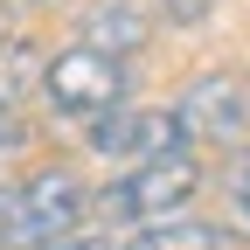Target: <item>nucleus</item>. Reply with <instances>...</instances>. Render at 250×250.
<instances>
[{
  "label": "nucleus",
  "mask_w": 250,
  "mask_h": 250,
  "mask_svg": "<svg viewBox=\"0 0 250 250\" xmlns=\"http://www.w3.org/2000/svg\"><path fill=\"white\" fill-rule=\"evenodd\" d=\"M21 139H28V132H21V118H14V104L0 98V153H14Z\"/></svg>",
  "instance_id": "11"
},
{
  "label": "nucleus",
  "mask_w": 250,
  "mask_h": 250,
  "mask_svg": "<svg viewBox=\"0 0 250 250\" xmlns=\"http://www.w3.org/2000/svg\"><path fill=\"white\" fill-rule=\"evenodd\" d=\"M56 250H125L118 236H104V229H77V236H62Z\"/></svg>",
  "instance_id": "10"
},
{
  "label": "nucleus",
  "mask_w": 250,
  "mask_h": 250,
  "mask_svg": "<svg viewBox=\"0 0 250 250\" xmlns=\"http://www.w3.org/2000/svg\"><path fill=\"white\" fill-rule=\"evenodd\" d=\"M195 188H202V167L188 160V153H167V160H146V167H125L111 188H104V215L111 223H174V215L195 202Z\"/></svg>",
  "instance_id": "2"
},
{
  "label": "nucleus",
  "mask_w": 250,
  "mask_h": 250,
  "mask_svg": "<svg viewBox=\"0 0 250 250\" xmlns=\"http://www.w3.org/2000/svg\"><path fill=\"white\" fill-rule=\"evenodd\" d=\"M181 125L188 139H208V146H236L250 139V83L236 70H208L181 90Z\"/></svg>",
  "instance_id": "5"
},
{
  "label": "nucleus",
  "mask_w": 250,
  "mask_h": 250,
  "mask_svg": "<svg viewBox=\"0 0 250 250\" xmlns=\"http://www.w3.org/2000/svg\"><path fill=\"white\" fill-rule=\"evenodd\" d=\"M160 14H167L174 28H202V21L215 14V0H160Z\"/></svg>",
  "instance_id": "9"
},
{
  "label": "nucleus",
  "mask_w": 250,
  "mask_h": 250,
  "mask_svg": "<svg viewBox=\"0 0 250 250\" xmlns=\"http://www.w3.org/2000/svg\"><path fill=\"white\" fill-rule=\"evenodd\" d=\"M7 215H14V188H0V229H7Z\"/></svg>",
  "instance_id": "12"
},
{
  "label": "nucleus",
  "mask_w": 250,
  "mask_h": 250,
  "mask_svg": "<svg viewBox=\"0 0 250 250\" xmlns=\"http://www.w3.org/2000/svg\"><path fill=\"white\" fill-rule=\"evenodd\" d=\"M83 42L104 49V56H132V49H146V14L132 0H98L83 14Z\"/></svg>",
  "instance_id": "6"
},
{
  "label": "nucleus",
  "mask_w": 250,
  "mask_h": 250,
  "mask_svg": "<svg viewBox=\"0 0 250 250\" xmlns=\"http://www.w3.org/2000/svg\"><path fill=\"white\" fill-rule=\"evenodd\" d=\"M90 153H104L118 167H146V160H167V153H188V125L181 104H118L90 125Z\"/></svg>",
  "instance_id": "4"
},
{
  "label": "nucleus",
  "mask_w": 250,
  "mask_h": 250,
  "mask_svg": "<svg viewBox=\"0 0 250 250\" xmlns=\"http://www.w3.org/2000/svg\"><path fill=\"white\" fill-rule=\"evenodd\" d=\"M125 250H229V229L195 223V215H174V223H146Z\"/></svg>",
  "instance_id": "7"
},
{
  "label": "nucleus",
  "mask_w": 250,
  "mask_h": 250,
  "mask_svg": "<svg viewBox=\"0 0 250 250\" xmlns=\"http://www.w3.org/2000/svg\"><path fill=\"white\" fill-rule=\"evenodd\" d=\"M42 90H49V104H56L62 118H90V125H98L104 111L125 104V62L104 56V49H90V42H77V49L49 56Z\"/></svg>",
  "instance_id": "3"
},
{
  "label": "nucleus",
  "mask_w": 250,
  "mask_h": 250,
  "mask_svg": "<svg viewBox=\"0 0 250 250\" xmlns=\"http://www.w3.org/2000/svg\"><path fill=\"white\" fill-rule=\"evenodd\" d=\"M90 208V188L70 174V167H42L14 188V215L0 229V250H56L62 236H77Z\"/></svg>",
  "instance_id": "1"
},
{
  "label": "nucleus",
  "mask_w": 250,
  "mask_h": 250,
  "mask_svg": "<svg viewBox=\"0 0 250 250\" xmlns=\"http://www.w3.org/2000/svg\"><path fill=\"white\" fill-rule=\"evenodd\" d=\"M223 202H229V223L250 236V146L229 160V174H223Z\"/></svg>",
  "instance_id": "8"
}]
</instances>
